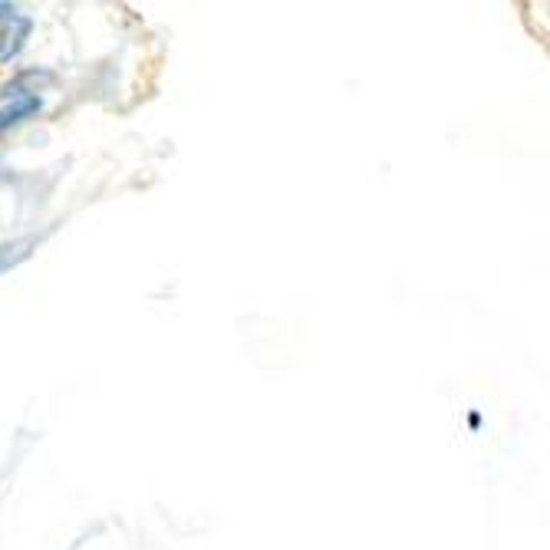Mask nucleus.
<instances>
[{"mask_svg":"<svg viewBox=\"0 0 550 550\" xmlns=\"http://www.w3.org/2000/svg\"><path fill=\"white\" fill-rule=\"evenodd\" d=\"M33 33V20L24 14H7V20L0 24V63L17 60L20 50L27 47Z\"/></svg>","mask_w":550,"mask_h":550,"instance_id":"obj_1","label":"nucleus"},{"mask_svg":"<svg viewBox=\"0 0 550 550\" xmlns=\"http://www.w3.org/2000/svg\"><path fill=\"white\" fill-rule=\"evenodd\" d=\"M40 96H27V99H10L7 106H0V132L17 126V122H24L30 116H37L40 112Z\"/></svg>","mask_w":550,"mask_h":550,"instance_id":"obj_2","label":"nucleus"},{"mask_svg":"<svg viewBox=\"0 0 550 550\" xmlns=\"http://www.w3.org/2000/svg\"><path fill=\"white\" fill-rule=\"evenodd\" d=\"M40 83H53V76H50V73H37V70L20 73L14 83H7L4 89H0V96H4V99H27V96H37V93H40Z\"/></svg>","mask_w":550,"mask_h":550,"instance_id":"obj_3","label":"nucleus"},{"mask_svg":"<svg viewBox=\"0 0 550 550\" xmlns=\"http://www.w3.org/2000/svg\"><path fill=\"white\" fill-rule=\"evenodd\" d=\"M33 248H37V241L33 238H17V241L0 244V274L10 271V267H17V264H24L33 254Z\"/></svg>","mask_w":550,"mask_h":550,"instance_id":"obj_4","label":"nucleus"},{"mask_svg":"<svg viewBox=\"0 0 550 550\" xmlns=\"http://www.w3.org/2000/svg\"><path fill=\"white\" fill-rule=\"evenodd\" d=\"M4 14H14V7H10V4H0V17H4Z\"/></svg>","mask_w":550,"mask_h":550,"instance_id":"obj_5","label":"nucleus"}]
</instances>
